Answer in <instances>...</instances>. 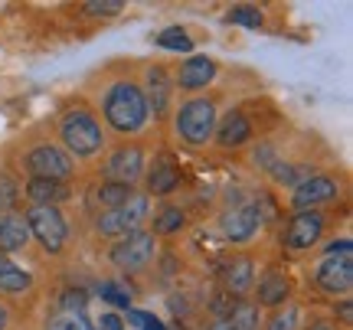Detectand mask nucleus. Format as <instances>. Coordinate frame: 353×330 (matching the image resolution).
Wrapping results in <instances>:
<instances>
[{"label":"nucleus","mask_w":353,"mask_h":330,"mask_svg":"<svg viewBox=\"0 0 353 330\" xmlns=\"http://www.w3.org/2000/svg\"><path fill=\"white\" fill-rule=\"evenodd\" d=\"M101 114L112 131L118 134H138L141 127L148 125V102H144V92L134 82H114L112 89L105 92V102H101Z\"/></svg>","instance_id":"1"},{"label":"nucleus","mask_w":353,"mask_h":330,"mask_svg":"<svg viewBox=\"0 0 353 330\" xmlns=\"http://www.w3.org/2000/svg\"><path fill=\"white\" fill-rule=\"evenodd\" d=\"M59 138H63L65 144V154L72 157H95V154L101 151V144H105V138H101V125L99 118L88 112V108H72V112L63 114V121H59Z\"/></svg>","instance_id":"2"},{"label":"nucleus","mask_w":353,"mask_h":330,"mask_svg":"<svg viewBox=\"0 0 353 330\" xmlns=\"http://www.w3.org/2000/svg\"><path fill=\"white\" fill-rule=\"evenodd\" d=\"M216 121H219V114H216L213 99H190L176 112V134L190 147H206L213 141Z\"/></svg>","instance_id":"3"},{"label":"nucleus","mask_w":353,"mask_h":330,"mask_svg":"<svg viewBox=\"0 0 353 330\" xmlns=\"http://www.w3.org/2000/svg\"><path fill=\"white\" fill-rule=\"evenodd\" d=\"M148 209H151L148 196L134 193V196H131L128 203H121L118 209H105V213L95 219V232H99V236H108V239H125L131 232H141L144 219H148Z\"/></svg>","instance_id":"4"},{"label":"nucleus","mask_w":353,"mask_h":330,"mask_svg":"<svg viewBox=\"0 0 353 330\" xmlns=\"http://www.w3.org/2000/svg\"><path fill=\"white\" fill-rule=\"evenodd\" d=\"M26 226H30V236H37V242L50 255H59L65 249L69 226H65V216L56 206H33L26 213Z\"/></svg>","instance_id":"5"},{"label":"nucleus","mask_w":353,"mask_h":330,"mask_svg":"<svg viewBox=\"0 0 353 330\" xmlns=\"http://www.w3.org/2000/svg\"><path fill=\"white\" fill-rule=\"evenodd\" d=\"M26 170L33 177H43V180H65L76 174V161L59 147V144H37L33 151L26 154Z\"/></svg>","instance_id":"6"},{"label":"nucleus","mask_w":353,"mask_h":330,"mask_svg":"<svg viewBox=\"0 0 353 330\" xmlns=\"http://www.w3.org/2000/svg\"><path fill=\"white\" fill-rule=\"evenodd\" d=\"M154 249H157V239H154V232H131L125 239H118L108 249V258H112L114 268H121V271H141V268L148 265L154 258Z\"/></svg>","instance_id":"7"},{"label":"nucleus","mask_w":353,"mask_h":330,"mask_svg":"<svg viewBox=\"0 0 353 330\" xmlns=\"http://www.w3.org/2000/svg\"><path fill=\"white\" fill-rule=\"evenodd\" d=\"M314 281L321 291L347 294L353 288V255H324L314 268Z\"/></svg>","instance_id":"8"},{"label":"nucleus","mask_w":353,"mask_h":330,"mask_svg":"<svg viewBox=\"0 0 353 330\" xmlns=\"http://www.w3.org/2000/svg\"><path fill=\"white\" fill-rule=\"evenodd\" d=\"M324 232V213L321 209H304L294 213L285 229V249L288 252H307Z\"/></svg>","instance_id":"9"},{"label":"nucleus","mask_w":353,"mask_h":330,"mask_svg":"<svg viewBox=\"0 0 353 330\" xmlns=\"http://www.w3.org/2000/svg\"><path fill=\"white\" fill-rule=\"evenodd\" d=\"M341 196V183L334 177H324V174H314V177H307L304 183L294 187V196H291V206L304 213V209H317V206L330 203V200H337Z\"/></svg>","instance_id":"10"},{"label":"nucleus","mask_w":353,"mask_h":330,"mask_svg":"<svg viewBox=\"0 0 353 330\" xmlns=\"http://www.w3.org/2000/svg\"><path fill=\"white\" fill-rule=\"evenodd\" d=\"M105 177L112 180V183H128V187H134V183L144 177V151L134 147V144L118 147V151L108 157V164H105Z\"/></svg>","instance_id":"11"},{"label":"nucleus","mask_w":353,"mask_h":330,"mask_svg":"<svg viewBox=\"0 0 353 330\" xmlns=\"http://www.w3.org/2000/svg\"><path fill=\"white\" fill-rule=\"evenodd\" d=\"M262 206L259 203H245L239 209H232L223 216V236L229 242H249L262 226Z\"/></svg>","instance_id":"12"},{"label":"nucleus","mask_w":353,"mask_h":330,"mask_svg":"<svg viewBox=\"0 0 353 330\" xmlns=\"http://www.w3.org/2000/svg\"><path fill=\"white\" fill-rule=\"evenodd\" d=\"M216 63L210 56H190L187 63L180 65V72H176V85L183 92H196V89H206L210 82L216 79Z\"/></svg>","instance_id":"13"},{"label":"nucleus","mask_w":353,"mask_h":330,"mask_svg":"<svg viewBox=\"0 0 353 330\" xmlns=\"http://www.w3.org/2000/svg\"><path fill=\"white\" fill-rule=\"evenodd\" d=\"M213 138L219 147H242L245 141L252 138V125H249V118L242 112H229L216 121Z\"/></svg>","instance_id":"14"},{"label":"nucleus","mask_w":353,"mask_h":330,"mask_svg":"<svg viewBox=\"0 0 353 330\" xmlns=\"http://www.w3.org/2000/svg\"><path fill=\"white\" fill-rule=\"evenodd\" d=\"M144 92V102H148V114L154 118H164L167 105H170V79L164 69H148V89Z\"/></svg>","instance_id":"15"},{"label":"nucleus","mask_w":353,"mask_h":330,"mask_svg":"<svg viewBox=\"0 0 353 330\" xmlns=\"http://www.w3.org/2000/svg\"><path fill=\"white\" fill-rule=\"evenodd\" d=\"M30 242V226H26V216L20 213H7L0 216V252H20Z\"/></svg>","instance_id":"16"},{"label":"nucleus","mask_w":353,"mask_h":330,"mask_svg":"<svg viewBox=\"0 0 353 330\" xmlns=\"http://www.w3.org/2000/svg\"><path fill=\"white\" fill-rule=\"evenodd\" d=\"M26 196L33 200V206H59L63 200H69V187L59 183V180L30 177V183H26Z\"/></svg>","instance_id":"17"},{"label":"nucleus","mask_w":353,"mask_h":330,"mask_svg":"<svg viewBox=\"0 0 353 330\" xmlns=\"http://www.w3.org/2000/svg\"><path fill=\"white\" fill-rule=\"evenodd\" d=\"M223 281H226L229 294H245L255 285V262H252V258H245V255L232 258V262L226 265Z\"/></svg>","instance_id":"18"},{"label":"nucleus","mask_w":353,"mask_h":330,"mask_svg":"<svg viewBox=\"0 0 353 330\" xmlns=\"http://www.w3.org/2000/svg\"><path fill=\"white\" fill-rule=\"evenodd\" d=\"M176 187H180V170H176V164L170 157H161V161L154 164V170L148 174V190H151L154 196H167V193H174Z\"/></svg>","instance_id":"19"},{"label":"nucleus","mask_w":353,"mask_h":330,"mask_svg":"<svg viewBox=\"0 0 353 330\" xmlns=\"http://www.w3.org/2000/svg\"><path fill=\"white\" fill-rule=\"evenodd\" d=\"M285 301H288V278L281 271H265L259 278V305L281 307Z\"/></svg>","instance_id":"20"},{"label":"nucleus","mask_w":353,"mask_h":330,"mask_svg":"<svg viewBox=\"0 0 353 330\" xmlns=\"http://www.w3.org/2000/svg\"><path fill=\"white\" fill-rule=\"evenodd\" d=\"M226 324H229V330H259V327H262L259 305H252V301H236V305H232V311H229Z\"/></svg>","instance_id":"21"},{"label":"nucleus","mask_w":353,"mask_h":330,"mask_svg":"<svg viewBox=\"0 0 353 330\" xmlns=\"http://www.w3.org/2000/svg\"><path fill=\"white\" fill-rule=\"evenodd\" d=\"M30 285H33V275L26 268L13 265V262L0 271V291L3 294H23V291H30Z\"/></svg>","instance_id":"22"},{"label":"nucleus","mask_w":353,"mask_h":330,"mask_svg":"<svg viewBox=\"0 0 353 330\" xmlns=\"http://www.w3.org/2000/svg\"><path fill=\"white\" fill-rule=\"evenodd\" d=\"M154 43L167 52H193V39H190V33L183 26H167V30H161V33L154 37Z\"/></svg>","instance_id":"23"},{"label":"nucleus","mask_w":353,"mask_h":330,"mask_svg":"<svg viewBox=\"0 0 353 330\" xmlns=\"http://www.w3.org/2000/svg\"><path fill=\"white\" fill-rule=\"evenodd\" d=\"M183 226H187V213L180 206H164L157 213V219H154V236H174Z\"/></svg>","instance_id":"24"},{"label":"nucleus","mask_w":353,"mask_h":330,"mask_svg":"<svg viewBox=\"0 0 353 330\" xmlns=\"http://www.w3.org/2000/svg\"><path fill=\"white\" fill-rule=\"evenodd\" d=\"M101 206H108V209H118L121 203H128L131 196H134V187H128V183H112V180H105L99 190H95Z\"/></svg>","instance_id":"25"},{"label":"nucleus","mask_w":353,"mask_h":330,"mask_svg":"<svg viewBox=\"0 0 353 330\" xmlns=\"http://www.w3.org/2000/svg\"><path fill=\"white\" fill-rule=\"evenodd\" d=\"M226 23H239V26H245V30H259V26H262V10H259V7H249V3H236V7H229Z\"/></svg>","instance_id":"26"},{"label":"nucleus","mask_w":353,"mask_h":330,"mask_svg":"<svg viewBox=\"0 0 353 330\" xmlns=\"http://www.w3.org/2000/svg\"><path fill=\"white\" fill-rule=\"evenodd\" d=\"M99 298H101V301H108L112 307H118V311H131V291H128V288H121L118 281H101V285H99Z\"/></svg>","instance_id":"27"},{"label":"nucleus","mask_w":353,"mask_h":330,"mask_svg":"<svg viewBox=\"0 0 353 330\" xmlns=\"http://www.w3.org/2000/svg\"><path fill=\"white\" fill-rule=\"evenodd\" d=\"M17 200H20V187H17V180H13L10 174H0V216L13 213Z\"/></svg>","instance_id":"28"},{"label":"nucleus","mask_w":353,"mask_h":330,"mask_svg":"<svg viewBox=\"0 0 353 330\" xmlns=\"http://www.w3.org/2000/svg\"><path fill=\"white\" fill-rule=\"evenodd\" d=\"M128 324H131V327H138V330H167L164 320L157 318V314H151V311H138V307H131V311H128L125 327Z\"/></svg>","instance_id":"29"},{"label":"nucleus","mask_w":353,"mask_h":330,"mask_svg":"<svg viewBox=\"0 0 353 330\" xmlns=\"http://www.w3.org/2000/svg\"><path fill=\"white\" fill-rule=\"evenodd\" d=\"M294 327H298V311L291 305H281V307H275V314H272L265 330H294Z\"/></svg>","instance_id":"30"},{"label":"nucleus","mask_w":353,"mask_h":330,"mask_svg":"<svg viewBox=\"0 0 353 330\" xmlns=\"http://www.w3.org/2000/svg\"><path fill=\"white\" fill-rule=\"evenodd\" d=\"M50 330H95L88 324L85 314H72V311H63L59 318L50 324Z\"/></svg>","instance_id":"31"},{"label":"nucleus","mask_w":353,"mask_h":330,"mask_svg":"<svg viewBox=\"0 0 353 330\" xmlns=\"http://www.w3.org/2000/svg\"><path fill=\"white\" fill-rule=\"evenodd\" d=\"M121 10H125L121 0H92V3H85V13H92V17H114Z\"/></svg>","instance_id":"32"},{"label":"nucleus","mask_w":353,"mask_h":330,"mask_svg":"<svg viewBox=\"0 0 353 330\" xmlns=\"http://www.w3.org/2000/svg\"><path fill=\"white\" fill-rule=\"evenodd\" d=\"M85 305H88V294L82 291V288H69V291L63 294V307L65 311H72V314H85Z\"/></svg>","instance_id":"33"},{"label":"nucleus","mask_w":353,"mask_h":330,"mask_svg":"<svg viewBox=\"0 0 353 330\" xmlns=\"http://www.w3.org/2000/svg\"><path fill=\"white\" fill-rule=\"evenodd\" d=\"M232 305L236 301H229V294H219L213 301V314H216V320H226L229 318V311H232Z\"/></svg>","instance_id":"34"},{"label":"nucleus","mask_w":353,"mask_h":330,"mask_svg":"<svg viewBox=\"0 0 353 330\" xmlns=\"http://www.w3.org/2000/svg\"><path fill=\"white\" fill-rule=\"evenodd\" d=\"M324 255H353V242L350 239H334V242H327Z\"/></svg>","instance_id":"35"},{"label":"nucleus","mask_w":353,"mask_h":330,"mask_svg":"<svg viewBox=\"0 0 353 330\" xmlns=\"http://www.w3.org/2000/svg\"><path fill=\"white\" fill-rule=\"evenodd\" d=\"M99 327L101 330H125V318L108 311V314H101V318H99Z\"/></svg>","instance_id":"36"},{"label":"nucleus","mask_w":353,"mask_h":330,"mask_svg":"<svg viewBox=\"0 0 353 330\" xmlns=\"http://www.w3.org/2000/svg\"><path fill=\"white\" fill-rule=\"evenodd\" d=\"M341 318H343V324H350V318H353V305H350V301H343V305H341Z\"/></svg>","instance_id":"37"},{"label":"nucleus","mask_w":353,"mask_h":330,"mask_svg":"<svg viewBox=\"0 0 353 330\" xmlns=\"http://www.w3.org/2000/svg\"><path fill=\"white\" fill-rule=\"evenodd\" d=\"M7 320H10V314H7V307L0 305V330H7Z\"/></svg>","instance_id":"38"},{"label":"nucleus","mask_w":353,"mask_h":330,"mask_svg":"<svg viewBox=\"0 0 353 330\" xmlns=\"http://www.w3.org/2000/svg\"><path fill=\"white\" fill-rule=\"evenodd\" d=\"M206 330H229V324H226V320H213Z\"/></svg>","instance_id":"39"},{"label":"nucleus","mask_w":353,"mask_h":330,"mask_svg":"<svg viewBox=\"0 0 353 330\" xmlns=\"http://www.w3.org/2000/svg\"><path fill=\"white\" fill-rule=\"evenodd\" d=\"M7 265H10V258H7V255L0 252V271H3V268H7Z\"/></svg>","instance_id":"40"},{"label":"nucleus","mask_w":353,"mask_h":330,"mask_svg":"<svg viewBox=\"0 0 353 330\" xmlns=\"http://www.w3.org/2000/svg\"><path fill=\"white\" fill-rule=\"evenodd\" d=\"M314 330H330V327H327V324H314Z\"/></svg>","instance_id":"41"}]
</instances>
